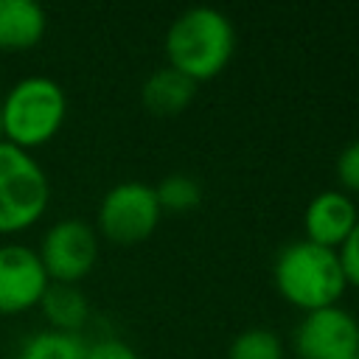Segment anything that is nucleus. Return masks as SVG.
I'll list each match as a JSON object with an SVG mask.
<instances>
[{
  "label": "nucleus",
  "instance_id": "nucleus-1",
  "mask_svg": "<svg viewBox=\"0 0 359 359\" xmlns=\"http://www.w3.org/2000/svg\"><path fill=\"white\" fill-rule=\"evenodd\" d=\"M236 50V31L227 14L210 6L185 8L165 31L168 65L194 81L219 76Z\"/></svg>",
  "mask_w": 359,
  "mask_h": 359
},
{
  "label": "nucleus",
  "instance_id": "nucleus-2",
  "mask_svg": "<svg viewBox=\"0 0 359 359\" xmlns=\"http://www.w3.org/2000/svg\"><path fill=\"white\" fill-rule=\"evenodd\" d=\"M272 275L283 300L303 311L337 306L348 286L337 250L320 247L309 238L286 244L275 258Z\"/></svg>",
  "mask_w": 359,
  "mask_h": 359
},
{
  "label": "nucleus",
  "instance_id": "nucleus-3",
  "mask_svg": "<svg viewBox=\"0 0 359 359\" xmlns=\"http://www.w3.org/2000/svg\"><path fill=\"white\" fill-rule=\"evenodd\" d=\"M3 140L17 149H36L56 137L67 115V95L48 76H25L0 98Z\"/></svg>",
  "mask_w": 359,
  "mask_h": 359
},
{
  "label": "nucleus",
  "instance_id": "nucleus-4",
  "mask_svg": "<svg viewBox=\"0 0 359 359\" xmlns=\"http://www.w3.org/2000/svg\"><path fill=\"white\" fill-rule=\"evenodd\" d=\"M50 182L31 151L0 140V236L20 233L42 219Z\"/></svg>",
  "mask_w": 359,
  "mask_h": 359
},
{
  "label": "nucleus",
  "instance_id": "nucleus-5",
  "mask_svg": "<svg viewBox=\"0 0 359 359\" xmlns=\"http://www.w3.org/2000/svg\"><path fill=\"white\" fill-rule=\"evenodd\" d=\"M160 213L154 185L123 180L104 194L98 205V230L115 244H137L154 233Z\"/></svg>",
  "mask_w": 359,
  "mask_h": 359
},
{
  "label": "nucleus",
  "instance_id": "nucleus-6",
  "mask_svg": "<svg viewBox=\"0 0 359 359\" xmlns=\"http://www.w3.org/2000/svg\"><path fill=\"white\" fill-rule=\"evenodd\" d=\"M36 255L48 280L79 283L98 261V236L84 219H59L45 230Z\"/></svg>",
  "mask_w": 359,
  "mask_h": 359
},
{
  "label": "nucleus",
  "instance_id": "nucleus-7",
  "mask_svg": "<svg viewBox=\"0 0 359 359\" xmlns=\"http://www.w3.org/2000/svg\"><path fill=\"white\" fill-rule=\"evenodd\" d=\"M300 359H359V323L339 306L306 311L294 328Z\"/></svg>",
  "mask_w": 359,
  "mask_h": 359
},
{
  "label": "nucleus",
  "instance_id": "nucleus-8",
  "mask_svg": "<svg viewBox=\"0 0 359 359\" xmlns=\"http://www.w3.org/2000/svg\"><path fill=\"white\" fill-rule=\"evenodd\" d=\"M48 283L50 280L34 247L0 244V317L39 306Z\"/></svg>",
  "mask_w": 359,
  "mask_h": 359
},
{
  "label": "nucleus",
  "instance_id": "nucleus-9",
  "mask_svg": "<svg viewBox=\"0 0 359 359\" xmlns=\"http://www.w3.org/2000/svg\"><path fill=\"white\" fill-rule=\"evenodd\" d=\"M356 222H359L356 205L342 191L317 194L306 205V213H303L306 238L320 247H328V250H339V244L348 238V233L353 230Z\"/></svg>",
  "mask_w": 359,
  "mask_h": 359
},
{
  "label": "nucleus",
  "instance_id": "nucleus-10",
  "mask_svg": "<svg viewBox=\"0 0 359 359\" xmlns=\"http://www.w3.org/2000/svg\"><path fill=\"white\" fill-rule=\"evenodd\" d=\"M45 28L48 17L36 0H0V50H31Z\"/></svg>",
  "mask_w": 359,
  "mask_h": 359
},
{
  "label": "nucleus",
  "instance_id": "nucleus-11",
  "mask_svg": "<svg viewBox=\"0 0 359 359\" xmlns=\"http://www.w3.org/2000/svg\"><path fill=\"white\" fill-rule=\"evenodd\" d=\"M194 95H196V81L174 70L171 65L157 67L140 87L143 107L157 118H171V115L185 112Z\"/></svg>",
  "mask_w": 359,
  "mask_h": 359
},
{
  "label": "nucleus",
  "instance_id": "nucleus-12",
  "mask_svg": "<svg viewBox=\"0 0 359 359\" xmlns=\"http://www.w3.org/2000/svg\"><path fill=\"white\" fill-rule=\"evenodd\" d=\"M39 309L53 331L79 334L90 317V303L79 283H56L50 280L39 297Z\"/></svg>",
  "mask_w": 359,
  "mask_h": 359
},
{
  "label": "nucleus",
  "instance_id": "nucleus-13",
  "mask_svg": "<svg viewBox=\"0 0 359 359\" xmlns=\"http://www.w3.org/2000/svg\"><path fill=\"white\" fill-rule=\"evenodd\" d=\"M81 356H84V339L79 334L45 328L22 342L17 359H81Z\"/></svg>",
  "mask_w": 359,
  "mask_h": 359
},
{
  "label": "nucleus",
  "instance_id": "nucleus-14",
  "mask_svg": "<svg viewBox=\"0 0 359 359\" xmlns=\"http://www.w3.org/2000/svg\"><path fill=\"white\" fill-rule=\"evenodd\" d=\"M154 194H157L160 210H171V213H188V210L199 208V202H202V185L191 174L163 177L160 185L154 188Z\"/></svg>",
  "mask_w": 359,
  "mask_h": 359
},
{
  "label": "nucleus",
  "instance_id": "nucleus-15",
  "mask_svg": "<svg viewBox=\"0 0 359 359\" xmlns=\"http://www.w3.org/2000/svg\"><path fill=\"white\" fill-rule=\"evenodd\" d=\"M227 359H283V345L269 328H247L233 337Z\"/></svg>",
  "mask_w": 359,
  "mask_h": 359
},
{
  "label": "nucleus",
  "instance_id": "nucleus-16",
  "mask_svg": "<svg viewBox=\"0 0 359 359\" xmlns=\"http://www.w3.org/2000/svg\"><path fill=\"white\" fill-rule=\"evenodd\" d=\"M81 359H140L132 345L115 337H104L95 342H84V356Z\"/></svg>",
  "mask_w": 359,
  "mask_h": 359
},
{
  "label": "nucleus",
  "instance_id": "nucleus-17",
  "mask_svg": "<svg viewBox=\"0 0 359 359\" xmlns=\"http://www.w3.org/2000/svg\"><path fill=\"white\" fill-rule=\"evenodd\" d=\"M337 180L348 188L359 194V140L348 143L339 157H337Z\"/></svg>",
  "mask_w": 359,
  "mask_h": 359
},
{
  "label": "nucleus",
  "instance_id": "nucleus-18",
  "mask_svg": "<svg viewBox=\"0 0 359 359\" xmlns=\"http://www.w3.org/2000/svg\"><path fill=\"white\" fill-rule=\"evenodd\" d=\"M339 255V264H342V272H345V280L359 286V222L353 224V230L348 233V238L339 244L337 250Z\"/></svg>",
  "mask_w": 359,
  "mask_h": 359
},
{
  "label": "nucleus",
  "instance_id": "nucleus-19",
  "mask_svg": "<svg viewBox=\"0 0 359 359\" xmlns=\"http://www.w3.org/2000/svg\"><path fill=\"white\" fill-rule=\"evenodd\" d=\"M0 140H3V112H0Z\"/></svg>",
  "mask_w": 359,
  "mask_h": 359
}]
</instances>
